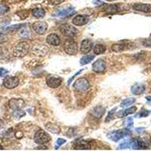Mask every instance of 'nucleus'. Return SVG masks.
<instances>
[{
	"mask_svg": "<svg viewBox=\"0 0 151 151\" xmlns=\"http://www.w3.org/2000/svg\"><path fill=\"white\" fill-rule=\"evenodd\" d=\"M29 50V43L27 42H21L15 45L12 50L13 55L16 58H24L28 54V52Z\"/></svg>",
	"mask_w": 151,
	"mask_h": 151,
	"instance_id": "obj_1",
	"label": "nucleus"
},
{
	"mask_svg": "<svg viewBox=\"0 0 151 151\" xmlns=\"http://www.w3.org/2000/svg\"><path fill=\"white\" fill-rule=\"evenodd\" d=\"M131 131L129 130V129H120V130H116V131H111L107 134V137L109 139H110L111 141H119V140H121L122 138H123L125 136H128L129 134H131Z\"/></svg>",
	"mask_w": 151,
	"mask_h": 151,
	"instance_id": "obj_2",
	"label": "nucleus"
},
{
	"mask_svg": "<svg viewBox=\"0 0 151 151\" xmlns=\"http://www.w3.org/2000/svg\"><path fill=\"white\" fill-rule=\"evenodd\" d=\"M64 52L69 55H75L77 54L78 47L77 43L73 39H67L64 42Z\"/></svg>",
	"mask_w": 151,
	"mask_h": 151,
	"instance_id": "obj_3",
	"label": "nucleus"
},
{
	"mask_svg": "<svg viewBox=\"0 0 151 151\" xmlns=\"http://www.w3.org/2000/svg\"><path fill=\"white\" fill-rule=\"evenodd\" d=\"M50 140H51V137L49 134L42 129L38 130L34 135L35 142L40 145H44V144H47L48 142H49Z\"/></svg>",
	"mask_w": 151,
	"mask_h": 151,
	"instance_id": "obj_4",
	"label": "nucleus"
},
{
	"mask_svg": "<svg viewBox=\"0 0 151 151\" xmlns=\"http://www.w3.org/2000/svg\"><path fill=\"white\" fill-rule=\"evenodd\" d=\"M60 31L64 36L69 38L74 37L79 33V31L76 29V28H75L73 26L68 24H64L60 25Z\"/></svg>",
	"mask_w": 151,
	"mask_h": 151,
	"instance_id": "obj_5",
	"label": "nucleus"
},
{
	"mask_svg": "<svg viewBox=\"0 0 151 151\" xmlns=\"http://www.w3.org/2000/svg\"><path fill=\"white\" fill-rule=\"evenodd\" d=\"M73 87L79 91H86L90 88L89 82L86 78H79L74 83Z\"/></svg>",
	"mask_w": 151,
	"mask_h": 151,
	"instance_id": "obj_6",
	"label": "nucleus"
},
{
	"mask_svg": "<svg viewBox=\"0 0 151 151\" xmlns=\"http://www.w3.org/2000/svg\"><path fill=\"white\" fill-rule=\"evenodd\" d=\"M75 14L76 12L73 8L68 7L57 10L53 14V16L57 17H71V16Z\"/></svg>",
	"mask_w": 151,
	"mask_h": 151,
	"instance_id": "obj_7",
	"label": "nucleus"
},
{
	"mask_svg": "<svg viewBox=\"0 0 151 151\" xmlns=\"http://www.w3.org/2000/svg\"><path fill=\"white\" fill-rule=\"evenodd\" d=\"M19 85V79L16 76H7L3 80V86L8 89H13Z\"/></svg>",
	"mask_w": 151,
	"mask_h": 151,
	"instance_id": "obj_8",
	"label": "nucleus"
},
{
	"mask_svg": "<svg viewBox=\"0 0 151 151\" xmlns=\"http://www.w3.org/2000/svg\"><path fill=\"white\" fill-rule=\"evenodd\" d=\"M33 29L37 34L44 35L48 29V24L45 21H36L33 24Z\"/></svg>",
	"mask_w": 151,
	"mask_h": 151,
	"instance_id": "obj_9",
	"label": "nucleus"
},
{
	"mask_svg": "<svg viewBox=\"0 0 151 151\" xmlns=\"http://www.w3.org/2000/svg\"><path fill=\"white\" fill-rule=\"evenodd\" d=\"M131 147L133 149H147L148 147V144L146 141L141 138H134L132 140Z\"/></svg>",
	"mask_w": 151,
	"mask_h": 151,
	"instance_id": "obj_10",
	"label": "nucleus"
},
{
	"mask_svg": "<svg viewBox=\"0 0 151 151\" xmlns=\"http://www.w3.org/2000/svg\"><path fill=\"white\" fill-rule=\"evenodd\" d=\"M25 105V102L21 98H13L11 99L9 102V106L12 110L21 109Z\"/></svg>",
	"mask_w": 151,
	"mask_h": 151,
	"instance_id": "obj_11",
	"label": "nucleus"
},
{
	"mask_svg": "<svg viewBox=\"0 0 151 151\" xmlns=\"http://www.w3.org/2000/svg\"><path fill=\"white\" fill-rule=\"evenodd\" d=\"M48 52V48L44 45H36L32 48V52L36 56H45Z\"/></svg>",
	"mask_w": 151,
	"mask_h": 151,
	"instance_id": "obj_12",
	"label": "nucleus"
},
{
	"mask_svg": "<svg viewBox=\"0 0 151 151\" xmlns=\"http://www.w3.org/2000/svg\"><path fill=\"white\" fill-rule=\"evenodd\" d=\"M92 69L95 73H104L106 70V62L102 59H98L93 64Z\"/></svg>",
	"mask_w": 151,
	"mask_h": 151,
	"instance_id": "obj_13",
	"label": "nucleus"
},
{
	"mask_svg": "<svg viewBox=\"0 0 151 151\" xmlns=\"http://www.w3.org/2000/svg\"><path fill=\"white\" fill-rule=\"evenodd\" d=\"M132 8L137 12H144V13H150L151 12V4L135 3L133 5Z\"/></svg>",
	"mask_w": 151,
	"mask_h": 151,
	"instance_id": "obj_14",
	"label": "nucleus"
},
{
	"mask_svg": "<svg viewBox=\"0 0 151 151\" xmlns=\"http://www.w3.org/2000/svg\"><path fill=\"white\" fill-rule=\"evenodd\" d=\"M93 42L90 40H85L81 42L80 52L82 54L86 55L92 49Z\"/></svg>",
	"mask_w": 151,
	"mask_h": 151,
	"instance_id": "obj_15",
	"label": "nucleus"
},
{
	"mask_svg": "<svg viewBox=\"0 0 151 151\" xmlns=\"http://www.w3.org/2000/svg\"><path fill=\"white\" fill-rule=\"evenodd\" d=\"M146 89V86L143 83H135L131 88V91L134 95H140L143 94Z\"/></svg>",
	"mask_w": 151,
	"mask_h": 151,
	"instance_id": "obj_16",
	"label": "nucleus"
},
{
	"mask_svg": "<svg viewBox=\"0 0 151 151\" xmlns=\"http://www.w3.org/2000/svg\"><path fill=\"white\" fill-rule=\"evenodd\" d=\"M89 21L88 17L86 15H77L73 19V24L76 26H83Z\"/></svg>",
	"mask_w": 151,
	"mask_h": 151,
	"instance_id": "obj_17",
	"label": "nucleus"
},
{
	"mask_svg": "<svg viewBox=\"0 0 151 151\" xmlns=\"http://www.w3.org/2000/svg\"><path fill=\"white\" fill-rule=\"evenodd\" d=\"M73 147L75 150H88L90 149L91 146L88 141L84 140H78L73 143Z\"/></svg>",
	"mask_w": 151,
	"mask_h": 151,
	"instance_id": "obj_18",
	"label": "nucleus"
},
{
	"mask_svg": "<svg viewBox=\"0 0 151 151\" xmlns=\"http://www.w3.org/2000/svg\"><path fill=\"white\" fill-rule=\"evenodd\" d=\"M62 83V79L60 78L54 77V76H50L47 79L46 83L48 86L52 88H57L60 86Z\"/></svg>",
	"mask_w": 151,
	"mask_h": 151,
	"instance_id": "obj_19",
	"label": "nucleus"
},
{
	"mask_svg": "<svg viewBox=\"0 0 151 151\" xmlns=\"http://www.w3.org/2000/svg\"><path fill=\"white\" fill-rule=\"evenodd\" d=\"M46 42L49 45H54V46H58L60 45V40L58 35L55 34V33H52V34L48 35L46 38Z\"/></svg>",
	"mask_w": 151,
	"mask_h": 151,
	"instance_id": "obj_20",
	"label": "nucleus"
},
{
	"mask_svg": "<svg viewBox=\"0 0 151 151\" xmlns=\"http://www.w3.org/2000/svg\"><path fill=\"white\" fill-rule=\"evenodd\" d=\"M105 111H106V110H105V109L104 108V107H102V106H96V107H94V108H93L92 110H91V112H90V114H91L93 117H94V118L100 119L101 118V117L104 115Z\"/></svg>",
	"mask_w": 151,
	"mask_h": 151,
	"instance_id": "obj_21",
	"label": "nucleus"
},
{
	"mask_svg": "<svg viewBox=\"0 0 151 151\" xmlns=\"http://www.w3.org/2000/svg\"><path fill=\"white\" fill-rule=\"evenodd\" d=\"M137 111V107L136 106H132L130 108H128L125 110H122V111H119L117 113V116L119 117H124L127 116L131 115V114H133L134 113Z\"/></svg>",
	"mask_w": 151,
	"mask_h": 151,
	"instance_id": "obj_22",
	"label": "nucleus"
},
{
	"mask_svg": "<svg viewBox=\"0 0 151 151\" xmlns=\"http://www.w3.org/2000/svg\"><path fill=\"white\" fill-rule=\"evenodd\" d=\"M45 129L49 132H52L54 134H59L60 132V129L58 125H57L56 124L52 123V122H48L45 125Z\"/></svg>",
	"mask_w": 151,
	"mask_h": 151,
	"instance_id": "obj_23",
	"label": "nucleus"
},
{
	"mask_svg": "<svg viewBox=\"0 0 151 151\" xmlns=\"http://www.w3.org/2000/svg\"><path fill=\"white\" fill-rule=\"evenodd\" d=\"M32 14L36 18H42L45 16V12L42 8H36L32 10Z\"/></svg>",
	"mask_w": 151,
	"mask_h": 151,
	"instance_id": "obj_24",
	"label": "nucleus"
},
{
	"mask_svg": "<svg viewBox=\"0 0 151 151\" xmlns=\"http://www.w3.org/2000/svg\"><path fill=\"white\" fill-rule=\"evenodd\" d=\"M106 48L105 45H100V44H98V45H96L94 47V49H93V51H94V55H101V54L104 53L105 51H106Z\"/></svg>",
	"mask_w": 151,
	"mask_h": 151,
	"instance_id": "obj_25",
	"label": "nucleus"
},
{
	"mask_svg": "<svg viewBox=\"0 0 151 151\" xmlns=\"http://www.w3.org/2000/svg\"><path fill=\"white\" fill-rule=\"evenodd\" d=\"M25 115H26V113L24 110H21V109L14 110H13V113H12V116L14 117L15 119H19L22 118Z\"/></svg>",
	"mask_w": 151,
	"mask_h": 151,
	"instance_id": "obj_26",
	"label": "nucleus"
},
{
	"mask_svg": "<svg viewBox=\"0 0 151 151\" xmlns=\"http://www.w3.org/2000/svg\"><path fill=\"white\" fill-rule=\"evenodd\" d=\"M135 98H126V99H124L120 104V106L121 107H127V106H131L132 104L135 102Z\"/></svg>",
	"mask_w": 151,
	"mask_h": 151,
	"instance_id": "obj_27",
	"label": "nucleus"
},
{
	"mask_svg": "<svg viewBox=\"0 0 151 151\" xmlns=\"http://www.w3.org/2000/svg\"><path fill=\"white\" fill-rule=\"evenodd\" d=\"M119 7L118 5H110L106 9V12L109 14H115L119 12Z\"/></svg>",
	"mask_w": 151,
	"mask_h": 151,
	"instance_id": "obj_28",
	"label": "nucleus"
},
{
	"mask_svg": "<svg viewBox=\"0 0 151 151\" xmlns=\"http://www.w3.org/2000/svg\"><path fill=\"white\" fill-rule=\"evenodd\" d=\"M94 59V57L93 55H86V56L83 57L80 60V64L81 65H86V64H88L90 62L92 61Z\"/></svg>",
	"mask_w": 151,
	"mask_h": 151,
	"instance_id": "obj_29",
	"label": "nucleus"
},
{
	"mask_svg": "<svg viewBox=\"0 0 151 151\" xmlns=\"http://www.w3.org/2000/svg\"><path fill=\"white\" fill-rule=\"evenodd\" d=\"M125 47H126V45L125 44H122V43H116V44H114V45H112V50L115 52H119L125 50Z\"/></svg>",
	"mask_w": 151,
	"mask_h": 151,
	"instance_id": "obj_30",
	"label": "nucleus"
},
{
	"mask_svg": "<svg viewBox=\"0 0 151 151\" xmlns=\"http://www.w3.org/2000/svg\"><path fill=\"white\" fill-rule=\"evenodd\" d=\"M9 57V52L6 48L0 46V60H5Z\"/></svg>",
	"mask_w": 151,
	"mask_h": 151,
	"instance_id": "obj_31",
	"label": "nucleus"
},
{
	"mask_svg": "<svg viewBox=\"0 0 151 151\" xmlns=\"http://www.w3.org/2000/svg\"><path fill=\"white\" fill-rule=\"evenodd\" d=\"M19 34H20L21 36H22V37L27 38L29 37V36H30V32H29V29H27V28L23 27L20 29Z\"/></svg>",
	"mask_w": 151,
	"mask_h": 151,
	"instance_id": "obj_32",
	"label": "nucleus"
},
{
	"mask_svg": "<svg viewBox=\"0 0 151 151\" xmlns=\"http://www.w3.org/2000/svg\"><path fill=\"white\" fill-rule=\"evenodd\" d=\"M131 142H132V140H125L123 142L121 143L119 146V149H126V148H129L131 147Z\"/></svg>",
	"mask_w": 151,
	"mask_h": 151,
	"instance_id": "obj_33",
	"label": "nucleus"
},
{
	"mask_svg": "<svg viewBox=\"0 0 151 151\" xmlns=\"http://www.w3.org/2000/svg\"><path fill=\"white\" fill-rule=\"evenodd\" d=\"M151 113L150 110H142V111L140 112L139 113H137L136 114L135 117H139V118H142V117H147L150 115Z\"/></svg>",
	"mask_w": 151,
	"mask_h": 151,
	"instance_id": "obj_34",
	"label": "nucleus"
},
{
	"mask_svg": "<svg viewBox=\"0 0 151 151\" xmlns=\"http://www.w3.org/2000/svg\"><path fill=\"white\" fill-rule=\"evenodd\" d=\"M9 11V7L5 4H0V16L3 15Z\"/></svg>",
	"mask_w": 151,
	"mask_h": 151,
	"instance_id": "obj_35",
	"label": "nucleus"
},
{
	"mask_svg": "<svg viewBox=\"0 0 151 151\" xmlns=\"http://www.w3.org/2000/svg\"><path fill=\"white\" fill-rule=\"evenodd\" d=\"M64 0H48V2L50 4V5H58L60 4H61L62 2H64Z\"/></svg>",
	"mask_w": 151,
	"mask_h": 151,
	"instance_id": "obj_36",
	"label": "nucleus"
},
{
	"mask_svg": "<svg viewBox=\"0 0 151 151\" xmlns=\"http://www.w3.org/2000/svg\"><path fill=\"white\" fill-rule=\"evenodd\" d=\"M9 40V37L7 35L3 34V33H0V44L5 43Z\"/></svg>",
	"mask_w": 151,
	"mask_h": 151,
	"instance_id": "obj_37",
	"label": "nucleus"
},
{
	"mask_svg": "<svg viewBox=\"0 0 151 151\" xmlns=\"http://www.w3.org/2000/svg\"><path fill=\"white\" fill-rule=\"evenodd\" d=\"M66 142H67V141H66V140L63 139V138H58V139L57 140V145L55 147H56V149H57V148H58V147H59L60 146H61V145H63L64 144H65Z\"/></svg>",
	"mask_w": 151,
	"mask_h": 151,
	"instance_id": "obj_38",
	"label": "nucleus"
},
{
	"mask_svg": "<svg viewBox=\"0 0 151 151\" xmlns=\"http://www.w3.org/2000/svg\"><path fill=\"white\" fill-rule=\"evenodd\" d=\"M116 110V107H114L113 110H110V113H109V114H108V116H107V119H106V122H109V121H110V119H111V116H113V115L114 114V113H115Z\"/></svg>",
	"mask_w": 151,
	"mask_h": 151,
	"instance_id": "obj_39",
	"label": "nucleus"
},
{
	"mask_svg": "<svg viewBox=\"0 0 151 151\" xmlns=\"http://www.w3.org/2000/svg\"><path fill=\"white\" fill-rule=\"evenodd\" d=\"M9 73V71L7 70H5L4 68H0V77L2 76H5V75H7Z\"/></svg>",
	"mask_w": 151,
	"mask_h": 151,
	"instance_id": "obj_40",
	"label": "nucleus"
},
{
	"mask_svg": "<svg viewBox=\"0 0 151 151\" xmlns=\"http://www.w3.org/2000/svg\"><path fill=\"white\" fill-rule=\"evenodd\" d=\"M133 126V119L132 118H129L127 119V128L129 129V128H132Z\"/></svg>",
	"mask_w": 151,
	"mask_h": 151,
	"instance_id": "obj_41",
	"label": "nucleus"
},
{
	"mask_svg": "<svg viewBox=\"0 0 151 151\" xmlns=\"http://www.w3.org/2000/svg\"><path fill=\"white\" fill-rule=\"evenodd\" d=\"M93 4L96 5H102L104 4V2L101 1V0H93Z\"/></svg>",
	"mask_w": 151,
	"mask_h": 151,
	"instance_id": "obj_42",
	"label": "nucleus"
},
{
	"mask_svg": "<svg viewBox=\"0 0 151 151\" xmlns=\"http://www.w3.org/2000/svg\"><path fill=\"white\" fill-rule=\"evenodd\" d=\"M135 130H136V132H139V133H141V132H144V128H137Z\"/></svg>",
	"mask_w": 151,
	"mask_h": 151,
	"instance_id": "obj_43",
	"label": "nucleus"
},
{
	"mask_svg": "<svg viewBox=\"0 0 151 151\" xmlns=\"http://www.w3.org/2000/svg\"><path fill=\"white\" fill-rule=\"evenodd\" d=\"M146 99L148 101H151V96H147Z\"/></svg>",
	"mask_w": 151,
	"mask_h": 151,
	"instance_id": "obj_44",
	"label": "nucleus"
},
{
	"mask_svg": "<svg viewBox=\"0 0 151 151\" xmlns=\"http://www.w3.org/2000/svg\"><path fill=\"white\" fill-rule=\"evenodd\" d=\"M3 150V147H2V145L0 144V150Z\"/></svg>",
	"mask_w": 151,
	"mask_h": 151,
	"instance_id": "obj_45",
	"label": "nucleus"
},
{
	"mask_svg": "<svg viewBox=\"0 0 151 151\" xmlns=\"http://www.w3.org/2000/svg\"><path fill=\"white\" fill-rule=\"evenodd\" d=\"M106 1H108V2H113V1H116V0H106Z\"/></svg>",
	"mask_w": 151,
	"mask_h": 151,
	"instance_id": "obj_46",
	"label": "nucleus"
}]
</instances>
